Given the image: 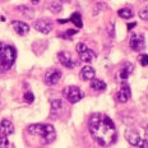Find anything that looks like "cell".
I'll return each instance as SVG.
<instances>
[{
	"label": "cell",
	"instance_id": "1",
	"mask_svg": "<svg viewBox=\"0 0 148 148\" xmlns=\"http://www.w3.org/2000/svg\"><path fill=\"white\" fill-rule=\"evenodd\" d=\"M88 130L100 146L109 147L116 140V126L105 114L96 112L88 120Z\"/></svg>",
	"mask_w": 148,
	"mask_h": 148
},
{
	"label": "cell",
	"instance_id": "2",
	"mask_svg": "<svg viewBox=\"0 0 148 148\" xmlns=\"http://www.w3.org/2000/svg\"><path fill=\"white\" fill-rule=\"evenodd\" d=\"M125 138L137 148H148V123L128 128L125 130Z\"/></svg>",
	"mask_w": 148,
	"mask_h": 148
},
{
	"label": "cell",
	"instance_id": "3",
	"mask_svg": "<svg viewBox=\"0 0 148 148\" xmlns=\"http://www.w3.org/2000/svg\"><path fill=\"white\" fill-rule=\"evenodd\" d=\"M15 58H17V51L13 46L0 42V74L8 72L13 66Z\"/></svg>",
	"mask_w": 148,
	"mask_h": 148
},
{
	"label": "cell",
	"instance_id": "4",
	"mask_svg": "<svg viewBox=\"0 0 148 148\" xmlns=\"http://www.w3.org/2000/svg\"><path fill=\"white\" fill-rule=\"evenodd\" d=\"M27 132L40 137L45 143H51L56 138V132L51 124H32L27 128Z\"/></svg>",
	"mask_w": 148,
	"mask_h": 148
},
{
	"label": "cell",
	"instance_id": "5",
	"mask_svg": "<svg viewBox=\"0 0 148 148\" xmlns=\"http://www.w3.org/2000/svg\"><path fill=\"white\" fill-rule=\"evenodd\" d=\"M64 97L69 101L70 103H77L83 98V92L75 86H68L63 89Z\"/></svg>",
	"mask_w": 148,
	"mask_h": 148
},
{
	"label": "cell",
	"instance_id": "6",
	"mask_svg": "<svg viewBox=\"0 0 148 148\" xmlns=\"http://www.w3.org/2000/svg\"><path fill=\"white\" fill-rule=\"evenodd\" d=\"M77 51H78L81 60L84 61V63H91V61L95 59V56H96L95 52L92 51L91 49H88L87 46H86V44H83V42L77 45Z\"/></svg>",
	"mask_w": 148,
	"mask_h": 148
},
{
	"label": "cell",
	"instance_id": "7",
	"mask_svg": "<svg viewBox=\"0 0 148 148\" xmlns=\"http://www.w3.org/2000/svg\"><path fill=\"white\" fill-rule=\"evenodd\" d=\"M130 49L134 51H142L144 47V37L139 33H132L130 35Z\"/></svg>",
	"mask_w": 148,
	"mask_h": 148
},
{
	"label": "cell",
	"instance_id": "8",
	"mask_svg": "<svg viewBox=\"0 0 148 148\" xmlns=\"http://www.w3.org/2000/svg\"><path fill=\"white\" fill-rule=\"evenodd\" d=\"M58 59H59V61L61 63V65L68 68V69H73V68L77 66V61L74 60L66 51L59 52V54H58Z\"/></svg>",
	"mask_w": 148,
	"mask_h": 148
},
{
	"label": "cell",
	"instance_id": "9",
	"mask_svg": "<svg viewBox=\"0 0 148 148\" xmlns=\"http://www.w3.org/2000/svg\"><path fill=\"white\" fill-rule=\"evenodd\" d=\"M61 78V72L59 69H50L45 74V83L47 86H55Z\"/></svg>",
	"mask_w": 148,
	"mask_h": 148
},
{
	"label": "cell",
	"instance_id": "10",
	"mask_svg": "<svg viewBox=\"0 0 148 148\" xmlns=\"http://www.w3.org/2000/svg\"><path fill=\"white\" fill-rule=\"evenodd\" d=\"M132 96V92H130V87H129L126 83L121 86V88L118 91V93H116V100L119 101L120 103H125L126 101L130 98Z\"/></svg>",
	"mask_w": 148,
	"mask_h": 148
},
{
	"label": "cell",
	"instance_id": "11",
	"mask_svg": "<svg viewBox=\"0 0 148 148\" xmlns=\"http://www.w3.org/2000/svg\"><path fill=\"white\" fill-rule=\"evenodd\" d=\"M33 27H35L36 31H38V32H41V33H49V32H51V29H52V23L49 19H45L44 18V19L36 21Z\"/></svg>",
	"mask_w": 148,
	"mask_h": 148
},
{
	"label": "cell",
	"instance_id": "12",
	"mask_svg": "<svg viewBox=\"0 0 148 148\" xmlns=\"http://www.w3.org/2000/svg\"><path fill=\"white\" fill-rule=\"evenodd\" d=\"M12 26H13V28L14 31L18 33V35H21V36H24V35H27L28 33V31H29V26L27 23H24V22H21V21H13L12 22Z\"/></svg>",
	"mask_w": 148,
	"mask_h": 148
},
{
	"label": "cell",
	"instance_id": "13",
	"mask_svg": "<svg viewBox=\"0 0 148 148\" xmlns=\"http://www.w3.org/2000/svg\"><path fill=\"white\" fill-rule=\"evenodd\" d=\"M0 133H1V135H5V137L13 134L14 133V125L12 124V121H9L7 119L3 120V121L0 123Z\"/></svg>",
	"mask_w": 148,
	"mask_h": 148
},
{
	"label": "cell",
	"instance_id": "14",
	"mask_svg": "<svg viewBox=\"0 0 148 148\" xmlns=\"http://www.w3.org/2000/svg\"><path fill=\"white\" fill-rule=\"evenodd\" d=\"M134 70V66H133V64H130V63H125L124 65H123V68H121V70L118 73L119 74V79L120 81H126V79L129 78V75L132 74V72Z\"/></svg>",
	"mask_w": 148,
	"mask_h": 148
},
{
	"label": "cell",
	"instance_id": "15",
	"mask_svg": "<svg viewBox=\"0 0 148 148\" xmlns=\"http://www.w3.org/2000/svg\"><path fill=\"white\" fill-rule=\"evenodd\" d=\"M95 74H96V72H95V69L92 66L89 65L83 66L81 70V78L83 81H92L95 78Z\"/></svg>",
	"mask_w": 148,
	"mask_h": 148
},
{
	"label": "cell",
	"instance_id": "16",
	"mask_svg": "<svg viewBox=\"0 0 148 148\" xmlns=\"http://www.w3.org/2000/svg\"><path fill=\"white\" fill-rule=\"evenodd\" d=\"M91 88L95 89V91H105L106 89V83L103 81H100V79H92L91 81Z\"/></svg>",
	"mask_w": 148,
	"mask_h": 148
},
{
	"label": "cell",
	"instance_id": "17",
	"mask_svg": "<svg viewBox=\"0 0 148 148\" xmlns=\"http://www.w3.org/2000/svg\"><path fill=\"white\" fill-rule=\"evenodd\" d=\"M118 14H119L120 18H123V19H130V18L134 15L133 10H132V9H129V8H123V9H120V10L118 12Z\"/></svg>",
	"mask_w": 148,
	"mask_h": 148
},
{
	"label": "cell",
	"instance_id": "18",
	"mask_svg": "<svg viewBox=\"0 0 148 148\" xmlns=\"http://www.w3.org/2000/svg\"><path fill=\"white\" fill-rule=\"evenodd\" d=\"M17 9L24 15V17H27V18H32V17H33V13H35V12H33V9L31 8V7H27V5H22V7H18Z\"/></svg>",
	"mask_w": 148,
	"mask_h": 148
},
{
	"label": "cell",
	"instance_id": "19",
	"mask_svg": "<svg viewBox=\"0 0 148 148\" xmlns=\"http://www.w3.org/2000/svg\"><path fill=\"white\" fill-rule=\"evenodd\" d=\"M69 19L72 21L77 27H83V21H82V17H81V14L79 13H73L72 15H70Z\"/></svg>",
	"mask_w": 148,
	"mask_h": 148
},
{
	"label": "cell",
	"instance_id": "20",
	"mask_svg": "<svg viewBox=\"0 0 148 148\" xmlns=\"http://www.w3.org/2000/svg\"><path fill=\"white\" fill-rule=\"evenodd\" d=\"M61 107H63V101L61 100H52L51 101V109L54 111L60 110Z\"/></svg>",
	"mask_w": 148,
	"mask_h": 148
},
{
	"label": "cell",
	"instance_id": "21",
	"mask_svg": "<svg viewBox=\"0 0 148 148\" xmlns=\"http://www.w3.org/2000/svg\"><path fill=\"white\" fill-rule=\"evenodd\" d=\"M47 8L50 9L51 12H54V13H58V12L61 10V5L59 4V3H51V4L49 5Z\"/></svg>",
	"mask_w": 148,
	"mask_h": 148
},
{
	"label": "cell",
	"instance_id": "22",
	"mask_svg": "<svg viewBox=\"0 0 148 148\" xmlns=\"http://www.w3.org/2000/svg\"><path fill=\"white\" fill-rule=\"evenodd\" d=\"M9 147V140L5 135H0V148H8Z\"/></svg>",
	"mask_w": 148,
	"mask_h": 148
},
{
	"label": "cell",
	"instance_id": "23",
	"mask_svg": "<svg viewBox=\"0 0 148 148\" xmlns=\"http://www.w3.org/2000/svg\"><path fill=\"white\" fill-rule=\"evenodd\" d=\"M139 17H140L143 21H148V5H147V7H144L143 9H140Z\"/></svg>",
	"mask_w": 148,
	"mask_h": 148
},
{
	"label": "cell",
	"instance_id": "24",
	"mask_svg": "<svg viewBox=\"0 0 148 148\" xmlns=\"http://www.w3.org/2000/svg\"><path fill=\"white\" fill-rule=\"evenodd\" d=\"M24 101H26L27 103H32L33 101H35V96H33L32 92H27V93L24 95Z\"/></svg>",
	"mask_w": 148,
	"mask_h": 148
},
{
	"label": "cell",
	"instance_id": "25",
	"mask_svg": "<svg viewBox=\"0 0 148 148\" xmlns=\"http://www.w3.org/2000/svg\"><path fill=\"white\" fill-rule=\"evenodd\" d=\"M139 63H140V65H143V66L148 65V55L147 54H142L140 55L139 56Z\"/></svg>",
	"mask_w": 148,
	"mask_h": 148
},
{
	"label": "cell",
	"instance_id": "26",
	"mask_svg": "<svg viewBox=\"0 0 148 148\" xmlns=\"http://www.w3.org/2000/svg\"><path fill=\"white\" fill-rule=\"evenodd\" d=\"M77 33V31L75 29H68L65 33H64V35H61V37H63V38H72V37L74 36Z\"/></svg>",
	"mask_w": 148,
	"mask_h": 148
},
{
	"label": "cell",
	"instance_id": "27",
	"mask_svg": "<svg viewBox=\"0 0 148 148\" xmlns=\"http://www.w3.org/2000/svg\"><path fill=\"white\" fill-rule=\"evenodd\" d=\"M40 1H41V0H31V3H32V4H35V5H36V4H38Z\"/></svg>",
	"mask_w": 148,
	"mask_h": 148
},
{
	"label": "cell",
	"instance_id": "28",
	"mask_svg": "<svg viewBox=\"0 0 148 148\" xmlns=\"http://www.w3.org/2000/svg\"><path fill=\"white\" fill-rule=\"evenodd\" d=\"M132 27H135V22H133V23H130V24H129V26H128V29H130Z\"/></svg>",
	"mask_w": 148,
	"mask_h": 148
},
{
	"label": "cell",
	"instance_id": "29",
	"mask_svg": "<svg viewBox=\"0 0 148 148\" xmlns=\"http://www.w3.org/2000/svg\"><path fill=\"white\" fill-rule=\"evenodd\" d=\"M142 1H147V0H142Z\"/></svg>",
	"mask_w": 148,
	"mask_h": 148
}]
</instances>
